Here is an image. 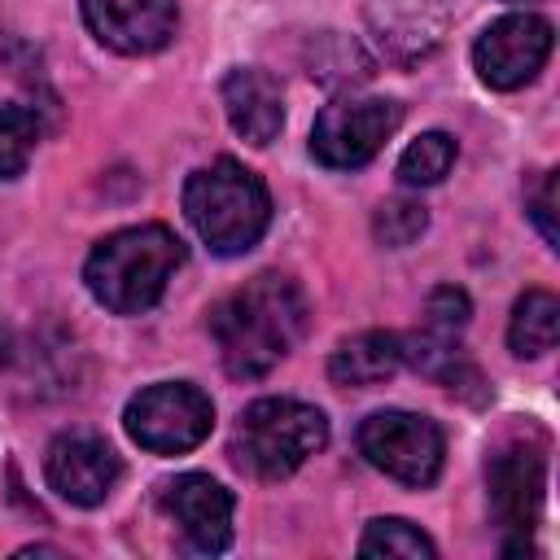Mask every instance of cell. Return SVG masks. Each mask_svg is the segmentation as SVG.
Listing matches in <instances>:
<instances>
[{
  "label": "cell",
  "mask_w": 560,
  "mask_h": 560,
  "mask_svg": "<svg viewBox=\"0 0 560 560\" xmlns=\"http://www.w3.org/2000/svg\"><path fill=\"white\" fill-rule=\"evenodd\" d=\"M184 214L192 232L210 245V254L232 258L262 241L271 223V197H267V184L249 166H241L236 158H219L188 175Z\"/></svg>",
  "instance_id": "obj_3"
},
{
  "label": "cell",
  "mask_w": 560,
  "mask_h": 560,
  "mask_svg": "<svg viewBox=\"0 0 560 560\" xmlns=\"http://www.w3.org/2000/svg\"><path fill=\"white\" fill-rule=\"evenodd\" d=\"M122 424L136 446H144L153 455H184L210 438L214 402L188 381H158V385H144L140 394H131Z\"/></svg>",
  "instance_id": "obj_5"
},
{
  "label": "cell",
  "mask_w": 560,
  "mask_h": 560,
  "mask_svg": "<svg viewBox=\"0 0 560 560\" xmlns=\"http://www.w3.org/2000/svg\"><path fill=\"white\" fill-rule=\"evenodd\" d=\"M39 144V114L31 105H0V179H18Z\"/></svg>",
  "instance_id": "obj_20"
},
{
  "label": "cell",
  "mask_w": 560,
  "mask_h": 560,
  "mask_svg": "<svg viewBox=\"0 0 560 560\" xmlns=\"http://www.w3.org/2000/svg\"><path fill=\"white\" fill-rule=\"evenodd\" d=\"M179 262H184L179 236L162 223H140L96 241L83 262V280L105 311L140 315L166 293V280L175 276Z\"/></svg>",
  "instance_id": "obj_2"
},
{
  "label": "cell",
  "mask_w": 560,
  "mask_h": 560,
  "mask_svg": "<svg viewBox=\"0 0 560 560\" xmlns=\"http://www.w3.org/2000/svg\"><path fill=\"white\" fill-rule=\"evenodd\" d=\"M88 31L127 57H144L171 44L179 9L175 0H79Z\"/></svg>",
  "instance_id": "obj_12"
},
{
  "label": "cell",
  "mask_w": 560,
  "mask_h": 560,
  "mask_svg": "<svg viewBox=\"0 0 560 560\" xmlns=\"http://www.w3.org/2000/svg\"><path fill=\"white\" fill-rule=\"evenodd\" d=\"M490 508L508 534H516L503 551H529L525 534L538 521L542 508V451L529 442H512L490 459Z\"/></svg>",
  "instance_id": "obj_11"
},
{
  "label": "cell",
  "mask_w": 560,
  "mask_h": 560,
  "mask_svg": "<svg viewBox=\"0 0 560 560\" xmlns=\"http://www.w3.org/2000/svg\"><path fill=\"white\" fill-rule=\"evenodd\" d=\"M328 446V420L302 398H258L241 411L228 455L241 472L280 481Z\"/></svg>",
  "instance_id": "obj_4"
},
{
  "label": "cell",
  "mask_w": 560,
  "mask_h": 560,
  "mask_svg": "<svg viewBox=\"0 0 560 560\" xmlns=\"http://www.w3.org/2000/svg\"><path fill=\"white\" fill-rule=\"evenodd\" d=\"M223 114L232 122V131L249 144H271L284 127V96H280V83L258 70V66H236L223 74Z\"/></svg>",
  "instance_id": "obj_14"
},
{
  "label": "cell",
  "mask_w": 560,
  "mask_h": 560,
  "mask_svg": "<svg viewBox=\"0 0 560 560\" xmlns=\"http://www.w3.org/2000/svg\"><path fill=\"white\" fill-rule=\"evenodd\" d=\"M398 368H402V337L398 332H385V328H368V332L346 337L332 350V359H328V376L337 385H354V389L381 385Z\"/></svg>",
  "instance_id": "obj_15"
},
{
  "label": "cell",
  "mask_w": 560,
  "mask_h": 560,
  "mask_svg": "<svg viewBox=\"0 0 560 560\" xmlns=\"http://www.w3.org/2000/svg\"><path fill=\"white\" fill-rule=\"evenodd\" d=\"M451 166H455V140L446 131H420L398 158V179L407 188H429L446 179Z\"/></svg>",
  "instance_id": "obj_18"
},
{
  "label": "cell",
  "mask_w": 560,
  "mask_h": 560,
  "mask_svg": "<svg viewBox=\"0 0 560 560\" xmlns=\"http://www.w3.org/2000/svg\"><path fill=\"white\" fill-rule=\"evenodd\" d=\"M359 556H398V560H433L438 547L429 534H420V525L402 521V516H381L363 529L359 538Z\"/></svg>",
  "instance_id": "obj_19"
},
{
  "label": "cell",
  "mask_w": 560,
  "mask_h": 560,
  "mask_svg": "<svg viewBox=\"0 0 560 560\" xmlns=\"http://www.w3.org/2000/svg\"><path fill=\"white\" fill-rule=\"evenodd\" d=\"M556 337H560V302H556V293H547V289L521 293L516 306H512V319H508L512 354L538 359V354H547L556 346Z\"/></svg>",
  "instance_id": "obj_16"
},
{
  "label": "cell",
  "mask_w": 560,
  "mask_h": 560,
  "mask_svg": "<svg viewBox=\"0 0 560 560\" xmlns=\"http://www.w3.org/2000/svg\"><path fill=\"white\" fill-rule=\"evenodd\" d=\"M359 451L372 468H381L402 486H433L446 459V438L438 420L420 411L385 407L359 424Z\"/></svg>",
  "instance_id": "obj_6"
},
{
  "label": "cell",
  "mask_w": 560,
  "mask_h": 560,
  "mask_svg": "<svg viewBox=\"0 0 560 560\" xmlns=\"http://www.w3.org/2000/svg\"><path fill=\"white\" fill-rule=\"evenodd\" d=\"M556 171H547V179H542V188L534 192V223H538V232H542V241L547 245H556Z\"/></svg>",
  "instance_id": "obj_23"
},
{
  "label": "cell",
  "mask_w": 560,
  "mask_h": 560,
  "mask_svg": "<svg viewBox=\"0 0 560 560\" xmlns=\"http://www.w3.org/2000/svg\"><path fill=\"white\" fill-rule=\"evenodd\" d=\"M306 315L311 306L302 284L280 271H262L223 302H214L210 337L219 346L223 368L236 381H258L302 341Z\"/></svg>",
  "instance_id": "obj_1"
},
{
  "label": "cell",
  "mask_w": 560,
  "mask_h": 560,
  "mask_svg": "<svg viewBox=\"0 0 560 560\" xmlns=\"http://www.w3.org/2000/svg\"><path fill=\"white\" fill-rule=\"evenodd\" d=\"M468 315H472V302L455 284H438L424 302V328L438 337H451V341H459V332L468 328Z\"/></svg>",
  "instance_id": "obj_22"
},
{
  "label": "cell",
  "mask_w": 560,
  "mask_h": 560,
  "mask_svg": "<svg viewBox=\"0 0 560 560\" xmlns=\"http://www.w3.org/2000/svg\"><path fill=\"white\" fill-rule=\"evenodd\" d=\"M446 26H451L446 0H368V31L376 48L398 66L438 52Z\"/></svg>",
  "instance_id": "obj_13"
},
{
  "label": "cell",
  "mask_w": 560,
  "mask_h": 560,
  "mask_svg": "<svg viewBox=\"0 0 560 560\" xmlns=\"http://www.w3.org/2000/svg\"><path fill=\"white\" fill-rule=\"evenodd\" d=\"M158 503L162 512L179 525V534L188 538L192 551H223L232 542V490L219 486L214 477L206 472H179L171 481H162L158 490Z\"/></svg>",
  "instance_id": "obj_10"
},
{
  "label": "cell",
  "mask_w": 560,
  "mask_h": 560,
  "mask_svg": "<svg viewBox=\"0 0 560 560\" xmlns=\"http://www.w3.org/2000/svg\"><path fill=\"white\" fill-rule=\"evenodd\" d=\"M402 105L389 96H346L319 109L311 127V153L328 171H354L381 153V144L398 131Z\"/></svg>",
  "instance_id": "obj_7"
},
{
  "label": "cell",
  "mask_w": 560,
  "mask_h": 560,
  "mask_svg": "<svg viewBox=\"0 0 560 560\" xmlns=\"http://www.w3.org/2000/svg\"><path fill=\"white\" fill-rule=\"evenodd\" d=\"M424 228H429V210L420 201H411V197H389L372 219V236L381 245H389V249H402V245L420 241Z\"/></svg>",
  "instance_id": "obj_21"
},
{
  "label": "cell",
  "mask_w": 560,
  "mask_h": 560,
  "mask_svg": "<svg viewBox=\"0 0 560 560\" xmlns=\"http://www.w3.org/2000/svg\"><path fill=\"white\" fill-rule=\"evenodd\" d=\"M306 66H311V79H319V83H328V88H350V83H363V79L372 74L368 52H363L354 39L337 35V31L315 35V44H311V52H306Z\"/></svg>",
  "instance_id": "obj_17"
},
{
  "label": "cell",
  "mask_w": 560,
  "mask_h": 560,
  "mask_svg": "<svg viewBox=\"0 0 560 560\" xmlns=\"http://www.w3.org/2000/svg\"><path fill=\"white\" fill-rule=\"evenodd\" d=\"M551 22L538 18V13H503L494 18L477 44H472V66H477V79L494 92H516L525 88L542 61L551 57Z\"/></svg>",
  "instance_id": "obj_8"
},
{
  "label": "cell",
  "mask_w": 560,
  "mask_h": 560,
  "mask_svg": "<svg viewBox=\"0 0 560 560\" xmlns=\"http://www.w3.org/2000/svg\"><path fill=\"white\" fill-rule=\"evenodd\" d=\"M44 477L66 503L96 508L118 486L122 464H118V455H114V446L105 438H96V433H61V438H52V446L44 455Z\"/></svg>",
  "instance_id": "obj_9"
}]
</instances>
